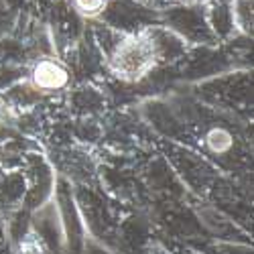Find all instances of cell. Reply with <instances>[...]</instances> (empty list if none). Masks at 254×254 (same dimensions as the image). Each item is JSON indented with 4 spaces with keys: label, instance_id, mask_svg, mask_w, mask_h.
Instances as JSON below:
<instances>
[{
    "label": "cell",
    "instance_id": "12",
    "mask_svg": "<svg viewBox=\"0 0 254 254\" xmlns=\"http://www.w3.org/2000/svg\"><path fill=\"white\" fill-rule=\"evenodd\" d=\"M27 195V183L20 169H0V218L10 216L12 211L23 207Z\"/></svg>",
    "mask_w": 254,
    "mask_h": 254
},
{
    "label": "cell",
    "instance_id": "1",
    "mask_svg": "<svg viewBox=\"0 0 254 254\" xmlns=\"http://www.w3.org/2000/svg\"><path fill=\"white\" fill-rule=\"evenodd\" d=\"M197 100L211 110L248 116L252 112V73L248 69H232L195 86Z\"/></svg>",
    "mask_w": 254,
    "mask_h": 254
},
{
    "label": "cell",
    "instance_id": "20",
    "mask_svg": "<svg viewBox=\"0 0 254 254\" xmlns=\"http://www.w3.org/2000/svg\"><path fill=\"white\" fill-rule=\"evenodd\" d=\"M161 240H163L165 248L169 250V254H203V252H199V250H195L191 246H187L183 242H177V240H165V238H161Z\"/></svg>",
    "mask_w": 254,
    "mask_h": 254
},
{
    "label": "cell",
    "instance_id": "23",
    "mask_svg": "<svg viewBox=\"0 0 254 254\" xmlns=\"http://www.w3.org/2000/svg\"><path fill=\"white\" fill-rule=\"evenodd\" d=\"M207 0H177V4H205Z\"/></svg>",
    "mask_w": 254,
    "mask_h": 254
},
{
    "label": "cell",
    "instance_id": "4",
    "mask_svg": "<svg viewBox=\"0 0 254 254\" xmlns=\"http://www.w3.org/2000/svg\"><path fill=\"white\" fill-rule=\"evenodd\" d=\"M167 161L179 177V181L197 195H207L214 183L220 179V169L205 155L191 151L189 146L169 144Z\"/></svg>",
    "mask_w": 254,
    "mask_h": 254
},
{
    "label": "cell",
    "instance_id": "14",
    "mask_svg": "<svg viewBox=\"0 0 254 254\" xmlns=\"http://www.w3.org/2000/svg\"><path fill=\"white\" fill-rule=\"evenodd\" d=\"M33 51L27 43V39L4 35L0 37V65H16V67H27L33 61Z\"/></svg>",
    "mask_w": 254,
    "mask_h": 254
},
{
    "label": "cell",
    "instance_id": "3",
    "mask_svg": "<svg viewBox=\"0 0 254 254\" xmlns=\"http://www.w3.org/2000/svg\"><path fill=\"white\" fill-rule=\"evenodd\" d=\"M106 69L116 79L126 83H138L153 75V71L157 69V61L144 31L124 35L110 57L106 59Z\"/></svg>",
    "mask_w": 254,
    "mask_h": 254
},
{
    "label": "cell",
    "instance_id": "21",
    "mask_svg": "<svg viewBox=\"0 0 254 254\" xmlns=\"http://www.w3.org/2000/svg\"><path fill=\"white\" fill-rule=\"evenodd\" d=\"M138 2H142V4H146V6H151V8H155V10L161 12L167 6L177 4V0H138Z\"/></svg>",
    "mask_w": 254,
    "mask_h": 254
},
{
    "label": "cell",
    "instance_id": "19",
    "mask_svg": "<svg viewBox=\"0 0 254 254\" xmlns=\"http://www.w3.org/2000/svg\"><path fill=\"white\" fill-rule=\"evenodd\" d=\"M81 254H116V252L86 234V238H83V246H81Z\"/></svg>",
    "mask_w": 254,
    "mask_h": 254
},
{
    "label": "cell",
    "instance_id": "16",
    "mask_svg": "<svg viewBox=\"0 0 254 254\" xmlns=\"http://www.w3.org/2000/svg\"><path fill=\"white\" fill-rule=\"evenodd\" d=\"M254 2L252 0H232V16L238 35L252 39V25H254Z\"/></svg>",
    "mask_w": 254,
    "mask_h": 254
},
{
    "label": "cell",
    "instance_id": "13",
    "mask_svg": "<svg viewBox=\"0 0 254 254\" xmlns=\"http://www.w3.org/2000/svg\"><path fill=\"white\" fill-rule=\"evenodd\" d=\"M205 16L218 43H230L238 37L234 16H232V0H207Z\"/></svg>",
    "mask_w": 254,
    "mask_h": 254
},
{
    "label": "cell",
    "instance_id": "10",
    "mask_svg": "<svg viewBox=\"0 0 254 254\" xmlns=\"http://www.w3.org/2000/svg\"><path fill=\"white\" fill-rule=\"evenodd\" d=\"M144 35H146V39H149V43H151L157 67L175 65V63H179L189 53V49H191L179 35H175L171 29H167L161 23L144 29Z\"/></svg>",
    "mask_w": 254,
    "mask_h": 254
},
{
    "label": "cell",
    "instance_id": "7",
    "mask_svg": "<svg viewBox=\"0 0 254 254\" xmlns=\"http://www.w3.org/2000/svg\"><path fill=\"white\" fill-rule=\"evenodd\" d=\"M98 20L122 35H134L153 25H159L161 12L138 0H110Z\"/></svg>",
    "mask_w": 254,
    "mask_h": 254
},
{
    "label": "cell",
    "instance_id": "22",
    "mask_svg": "<svg viewBox=\"0 0 254 254\" xmlns=\"http://www.w3.org/2000/svg\"><path fill=\"white\" fill-rule=\"evenodd\" d=\"M151 254H169V250L165 248V244H163V240H161V242L155 246V250H153Z\"/></svg>",
    "mask_w": 254,
    "mask_h": 254
},
{
    "label": "cell",
    "instance_id": "15",
    "mask_svg": "<svg viewBox=\"0 0 254 254\" xmlns=\"http://www.w3.org/2000/svg\"><path fill=\"white\" fill-rule=\"evenodd\" d=\"M203 254H252V244L248 242H224V240H211V238H195L183 242Z\"/></svg>",
    "mask_w": 254,
    "mask_h": 254
},
{
    "label": "cell",
    "instance_id": "5",
    "mask_svg": "<svg viewBox=\"0 0 254 254\" xmlns=\"http://www.w3.org/2000/svg\"><path fill=\"white\" fill-rule=\"evenodd\" d=\"M161 25L179 35L189 47H216L205 16V4H173L161 10Z\"/></svg>",
    "mask_w": 254,
    "mask_h": 254
},
{
    "label": "cell",
    "instance_id": "18",
    "mask_svg": "<svg viewBox=\"0 0 254 254\" xmlns=\"http://www.w3.org/2000/svg\"><path fill=\"white\" fill-rule=\"evenodd\" d=\"M27 77V67L16 65H0V94L6 92L12 83Z\"/></svg>",
    "mask_w": 254,
    "mask_h": 254
},
{
    "label": "cell",
    "instance_id": "17",
    "mask_svg": "<svg viewBox=\"0 0 254 254\" xmlns=\"http://www.w3.org/2000/svg\"><path fill=\"white\" fill-rule=\"evenodd\" d=\"M110 0H69V8L81 18V20H98L102 12L106 10Z\"/></svg>",
    "mask_w": 254,
    "mask_h": 254
},
{
    "label": "cell",
    "instance_id": "6",
    "mask_svg": "<svg viewBox=\"0 0 254 254\" xmlns=\"http://www.w3.org/2000/svg\"><path fill=\"white\" fill-rule=\"evenodd\" d=\"M20 171H23L25 183H27V195H25L23 207L33 211L43 203H47L49 199H53L55 185H57V171L53 169L49 157H45L39 149L31 151L23 167H20Z\"/></svg>",
    "mask_w": 254,
    "mask_h": 254
},
{
    "label": "cell",
    "instance_id": "9",
    "mask_svg": "<svg viewBox=\"0 0 254 254\" xmlns=\"http://www.w3.org/2000/svg\"><path fill=\"white\" fill-rule=\"evenodd\" d=\"M31 232L43 244L47 254H65V230L55 199L31 211Z\"/></svg>",
    "mask_w": 254,
    "mask_h": 254
},
{
    "label": "cell",
    "instance_id": "2",
    "mask_svg": "<svg viewBox=\"0 0 254 254\" xmlns=\"http://www.w3.org/2000/svg\"><path fill=\"white\" fill-rule=\"evenodd\" d=\"M71 187L86 234L114 250L118 224L124 216L120 207L106 193H102L96 185H71Z\"/></svg>",
    "mask_w": 254,
    "mask_h": 254
},
{
    "label": "cell",
    "instance_id": "8",
    "mask_svg": "<svg viewBox=\"0 0 254 254\" xmlns=\"http://www.w3.org/2000/svg\"><path fill=\"white\" fill-rule=\"evenodd\" d=\"M27 79L45 98L61 96L71 88L73 73L65 59L59 55H43L27 65Z\"/></svg>",
    "mask_w": 254,
    "mask_h": 254
},
{
    "label": "cell",
    "instance_id": "11",
    "mask_svg": "<svg viewBox=\"0 0 254 254\" xmlns=\"http://www.w3.org/2000/svg\"><path fill=\"white\" fill-rule=\"evenodd\" d=\"M67 108L77 118H94L106 108V96L94 83L83 81L77 88H69L67 92Z\"/></svg>",
    "mask_w": 254,
    "mask_h": 254
}]
</instances>
